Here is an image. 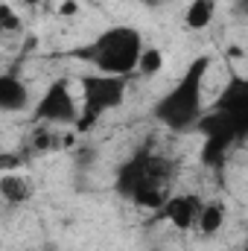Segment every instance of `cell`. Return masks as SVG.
Masks as SVG:
<instances>
[{"label": "cell", "instance_id": "cell-1", "mask_svg": "<svg viewBox=\"0 0 248 251\" xmlns=\"http://www.w3.org/2000/svg\"><path fill=\"white\" fill-rule=\"evenodd\" d=\"M173 161L155 149H137L123 167L117 170L114 190L134 201L143 210H161V204L170 196V181H173Z\"/></svg>", "mask_w": 248, "mask_h": 251}, {"label": "cell", "instance_id": "cell-2", "mask_svg": "<svg viewBox=\"0 0 248 251\" xmlns=\"http://www.w3.org/2000/svg\"><path fill=\"white\" fill-rule=\"evenodd\" d=\"M210 56H198L187 64L181 79L155 102V120L164 123L173 131H181L196 126V120L204 114V79L210 73Z\"/></svg>", "mask_w": 248, "mask_h": 251}, {"label": "cell", "instance_id": "cell-3", "mask_svg": "<svg viewBox=\"0 0 248 251\" xmlns=\"http://www.w3.org/2000/svg\"><path fill=\"white\" fill-rule=\"evenodd\" d=\"M143 35L137 26L128 24H117L102 29L88 47L79 50V59H85L88 64L97 67V73L105 76H131L137 70V59L143 53Z\"/></svg>", "mask_w": 248, "mask_h": 251}, {"label": "cell", "instance_id": "cell-4", "mask_svg": "<svg viewBox=\"0 0 248 251\" xmlns=\"http://www.w3.org/2000/svg\"><path fill=\"white\" fill-rule=\"evenodd\" d=\"M125 100V79L123 76H105V73H91L82 76V108L76 128L85 131L97 123L102 114L120 108Z\"/></svg>", "mask_w": 248, "mask_h": 251}, {"label": "cell", "instance_id": "cell-5", "mask_svg": "<svg viewBox=\"0 0 248 251\" xmlns=\"http://www.w3.org/2000/svg\"><path fill=\"white\" fill-rule=\"evenodd\" d=\"M196 128L204 134L201 161H204L207 167H222L225 158H228V152H231L237 143L246 140V134L231 123L225 114H219V111H207V114H201V117L196 120Z\"/></svg>", "mask_w": 248, "mask_h": 251}, {"label": "cell", "instance_id": "cell-6", "mask_svg": "<svg viewBox=\"0 0 248 251\" xmlns=\"http://www.w3.org/2000/svg\"><path fill=\"white\" fill-rule=\"evenodd\" d=\"M32 120L35 123H53V126H76L79 102H76L67 79H53L44 88L41 100L32 108Z\"/></svg>", "mask_w": 248, "mask_h": 251}, {"label": "cell", "instance_id": "cell-7", "mask_svg": "<svg viewBox=\"0 0 248 251\" xmlns=\"http://www.w3.org/2000/svg\"><path fill=\"white\" fill-rule=\"evenodd\" d=\"M213 111L225 114L243 134H248V82L243 76H231V82L225 85V91L216 97Z\"/></svg>", "mask_w": 248, "mask_h": 251}, {"label": "cell", "instance_id": "cell-8", "mask_svg": "<svg viewBox=\"0 0 248 251\" xmlns=\"http://www.w3.org/2000/svg\"><path fill=\"white\" fill-rule=\"evenodd\" d=\"M198 207H201V201H198L193 193H178V196H167V201L161 204L158 216L167 219V222H170L173 228H178V231H190V228H196Z\"/></svg>", "mask_w": 248, "mask_h": 251}, {"label": "cell", "instance_id": "cell-9", "mask_svg": "<svg viewBox=\"0 0 248 251\" xmlns=\"http://www.w3.org/2000/svg\"><path fill=\"white\" fill-rule=\"evenodd\" d=\"M29 108V88L15 73H0V114H18Z\"/></svg>", "mask_w": 248, "mask_h": 251}, {"label": "cell", "instance_id": "cell-10", "mask_svg": "<svg viewBox=\"0 0 248 251\" xmlns=\"http://www.w3.org/2000/svg\"><path fill=\"white\" fill-rule=\"evenodd\" d=\"M0 199H3L6 204H26V201L32 199V184H29V178L21 176V173H15V170L3 173V176H0Z\"/></svg>", "mask_w": 248, "mask_h": 251}, {"label": "cell", "instance_id": "cell-11", "mask_svg": "<svg viewBox=\"0 0 248 251\" xmlns=\"http://www.w3.org/2000/svg\"><path fill=\"white\" fill-rule=\"evenodd\" d=\"M216 18V0H190L184 9V26L193 32H201Z\"/></svg>", "mask_w": 248, "mask_h": 251}, {"label": "cell", "instance_id": "cell-12", "mask_svg": "<svg viewBox=\"0 0 248 251\" xmlns=\"http://www.w3.org/2000/svg\"><path fill=\"white\" fill-rule=\"evenodd\" d=\"M222 225H225V207H222L219 201H207V204L198 207L196 231H198L201 237H213V234H219Z\"/></svg>", "mask_w": 248, "mask_h": 251}, {"label": "cell", "instance_id": "cell-13", "mask_svg": "<svg viewBox=\"0 0 248 251\" xmlns=\"http://www.w3.org/2000/svg\"><path fill=\"white\" fill-rule=\"evenodd\" d=\"M161 70H164V50H161V47H143V53H140V59H137V70H134V73H140V76L152 79V76H158Z\"/></svg>", "mask_w": 248, "mask_h": 251}, {"label": "cell", "instance_id": "cell-14", "mask_svg": "<svg viewBox=\"0 0 248 251\" xmlns=\"http://www.w3.org/2000/svg\"><path fill=\"white\" fill-rule=\"evenodd\" d=\"M21 26H24L21 15H18L9 3H0V38H6V35H18Z\"/></svg>", "mask_w": 248, "mask_h": 251}, {"label": "cell", "instance_id": "cell-15", "mask_svg": "<svg viewBox=\"0 0 248 251\" xmlns=\"http://www.w3.org/2000/svg\"><path fill=\"white\" fill-rule=\"evenodd\" d=\"M59 15L62 18H76L79 15V3L76 0H59Z\"/></svg>", "mask_w": 248, "mask_h": 251}, {"label": "cell", "instance_id": "cell-16", "mask_svg": "<svg viewBox=\"0 0 248 251\" xmlns=\"http://www.w3.org/2000/svg\"><path fill=\"white\" fill-rule=\"evenodd\" d=\"M21 3H24V6H29V9H38L44 0H21Z\"/></svg>", "mask_w": 248, "mask_h": 251}, {"label": "cell", "instance_id": "cell-17", "mask_svg": "<svg viewBox=\"0 0 248 251\" xmlns=\"http://www.w3.org/2000/svg\"><path fill=\"white\" fill-rule=\"evenodd\" d=\"M143 3H149V6H155V3H158V0H143Z\"/></svg>", "mask_w": 248, "mask_h": 251}, {"label": "cell", "instance_id": "cell-18", "mask_svg": "<svg viewBox=\"0 0 248 251\" xmlns=\"http://www.w3.org/2000/svg\"><path fill=\"white\" fill-rule=\"evenodd\" d=\"M0 249H3V237H0Z\"/></svg>", "mask_w": 248, "mask_h": 251}]
</instances>
